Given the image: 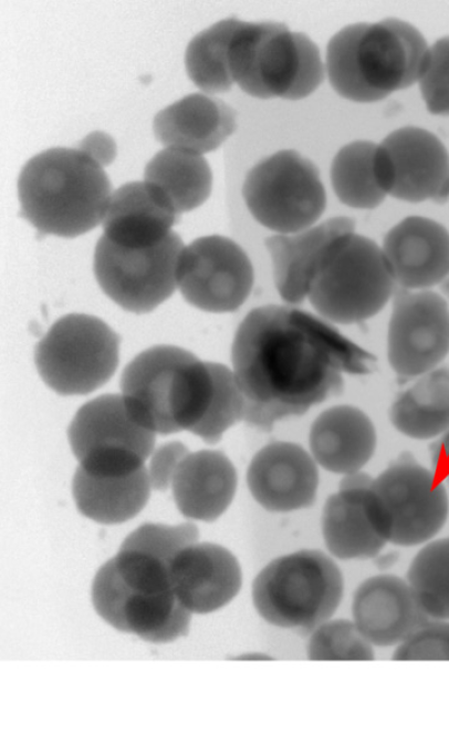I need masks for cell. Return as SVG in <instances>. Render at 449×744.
<instances>
[{
    "label": "cell",
    "mask_w": 449,
    "mask_h": 744,
    "mask_svg": "<svg viewBox=\"0 0 449 744\" xmlns=\"http://www.w3.org/2000/svg\"><path fill=\"white\" fill-rule=\"evenodd\" d=\"M231 361L244 397L243 421L269 431L338 394L343 373L372 372L376 358L322 317L267 304L239 324Z\"/></svg>",
    "instance_id": "obj_1"
},
{
    "label": "cell",
    "mask_w": 449,
    "mask_h": 744,
    "mask_svg": "<svg viewBox=\"0 0 449 744\" xmlns=\"http://www.w3.org/2000/svg\"><path fill=\"white\" fill-rule=\"evenodd\" d=\"M429 48L410 23L388 18L346 25L326 51V71L333 89L359 103L379 101L419 80Z\"/></svg>",
    "instance_id": "obj_2"
},
{
    "label": "cell",
    "mask_w": 449,
    "mask_h": 744,
    "mask_svg": "<svg viewBox=\"0 0 449 744\" xmlns=\"http://www.w3.org/2000/svg\"><path fill=\"white\" fill-rule=\"evenodd\" d=\"M20 215L41 234L73 238L103 220L111 182L81 147H54L27 162L18 179Z\"/></svg>",
    "instance_id": "obj_3"
},
{
    "label": "cell",
    "mask_w": 449,
    "mask_h": 744,
    "mask_svg": "<svg viewBox=\"0 0 449 744\" xmlns=\"http://www.w3.org/2000/svg\"><path fill=\"white\" fill-rule=\"evenodd\" d=\"M132 416L157 434L190 430L205 415L211 393L209 362L175 345H155L136 355L121 376Z\"/></svg>",
    "instance_id": "obj_4"
},
{
    "label": "cell",
    "mask_w": 449,
    "mask_h": 744,
    "mask_svg": "<svg viewBox=\"0 0 449 744\" xmlns=\"http://www.w3.org/2000/svg\"><path fill=\"white\" fill-rule=\"evenodd\" d=\"M228 64L233 83L258 99L301 100L324 79L316 44L281 22L238 20Z\"/></svg>",
    "instance_id": "obj_5"
},
{
    "label": "cell",
    "mask_w": 449,
    "mask_h": 744,
    "mask_svg": "<svg viewBox=\"0 0 449 744\" xmlns=\"http://www.w3.org/2000/svg\"><path fill=\"white\" fill-rule=\"evenodd\" d=\"M344 592L334 560L316 549H302L271 560L252 583V601L268 623L313 631L331 619Z\"/></svg>",
    "instance_id": "obj_6"
},
{
    "label": "cell",
    "mask_w": 449,
    "mask_h": 744,
    "mask_svg": "<svg viewBox=\"0 0 449 744\" xmlns=\"http://www.w3.org/2000/svg\"><path fill=\"white\" fill-rule=\"evenodd\" d=\"M395 285L382 248L368 237L349 231L328 247L307 299L323 319L353 324L379 313Z\"/></svg>",
    "instance_id": "obj_7"
},
{
    "label": "cell",
    "mask_w": 449,
    "mask_h": 744,
    "mask_svg": "<svg viewBox=\"0 0 449 744\" xmlns=\"http://www.w3.org/2000/svg\"><path fill=\"white\" fill-rule=\"evenodd\" d=\"M119 337L101 319L71 313L53 323L34 350L42 380L61 395L87 394L118 364Z\"/></svg>",
    "instance_id": "obj_8"
},
{
    "label": "cell",
    "mask_w": 449,
    "mask_h": 744,
    "mask_svg": "<svg viewBox=\"0 0 449 744\" xmlns=\"http://www.w3.org/2000/svg\"><path fill=\"white\" fill-rule=\"evenodd\" d=\"M242 195L254 219L278 235L314 226L326 207L317 167L293 149L279 151L254 165Z\"/></svg>",
    "instance_id": "obj_9"
},
{
    "label": "cell",
    "mask_w": 449,
    "mask_h": 744,
    "mask_svg": "<svg viewBox=\"0 0 449 744\" xmlns=\"http://www.w3.org/2000/svg\"><path fill=\"white\" fill-rule=\"evenodd\" d=\"M370 490L387 542H427L447 521L449 499L442 480L408 452L372 478Z\"/></svg>",
    "instance_id": "obj_10"
},
{
    "label": "cell",
    "mask_w": 449,
    "mask_h": 744,
    "mask_svg": "<svg viewBox=\"0 0 449 744\" xmlns=\"http://www.w3.org/2000/svg\"><path fill=\"white\" fill-rule=\"evenodd\" d=\"M181 238L171 231L147 247H126L104 235L94 252L95 278L115 303L134 313H146L168 299L177 283Z\"/></svg>",
    "instance_id": "obj_11"
},
{
    "label": "cell",
    "mask_w": 449,
    "mask_h": 744,
    "mask_svg": "<svg viewBox=\"0 0 449 744\" xmlns=\"http://www.w3.org/2000/svg\"><path fill=\"white\" fill-rule=\"evenodd\" d=\"M67 433L80 467L100 475H123L142 468L155 443V433L132 416L119 394L101 395L85 403Z\"/></svg>",
    "instance_id": "obj_12"
},
{
    "label": "cell",
    "mask_w": 449,
    "mask_h": 744,
    "mask_svg": "<svg viewBox=\"0 0 449 744\" xmlns=\"http://www.w3.org/2000/svg\"><path fill=\"white\" fill-rule=\"evenodd\" d=\"M252 264L230 238L212 235L184 247L177 270L182 297L194 307L216 313L238 310L251 293Z\"/></svg>",
    "instance_id": "obj_13"
},
{
    "label": "cell",
    "mask_w": 449,
    "mask_h": 744,
    "mask_svg": "<svg viewBox=\"0 0 449 744\" xmlns=\"http://www.w3.org/2000/svg\"><path fill=\"white\" fill-rule=\"evenodd\" d=\"M449 353V307L430 290H401L393 303L387 358L401 379L426 374Z\"/></svg>",
    "instance_id": "obj_14"
},
{
    "label": "cell",
    "mask_w": 449,
    "mask_h": 744,
    "mask_svg": "<svg viewBox=\"0 0 449 744\" xmlns=\"http://www.w3.org/2000/svg\"><path fill=\"white\" fill-rule=\"evenodd\" d=\"M376 161L387 195L408 203L449 199V154L429 131H394L377 145Z\"/></svg>",
    "instance_id": "obj_15"
},
{
    "label": "cell",
    "mask_w": 449,
    "mask_h": 744,
    "mask_svg": "<svg viewBox=\"0 0 449 744\" xmlns=\"http://www.w3.org/2000/svg\"><path fill=\"white\" fill-rule=\"evenodd\" d=\"M92 602L97 614L109 626L148 642H171L189 631L191 612L175 591L164 595L134 591L102 568L93 580Z\"/></svg>",
    "instance_id": "obj_16"
},
{
    "label": "cell",
    "mask_w": 449,
    "mask_h": 744,
    "mask_svg": "<svg viewBox=\"0 0 449 744\" xmlns=\"http://www.w3.org/2000/svg\"><path fill=\"white\" fill-rule=\"evenodd\" d=\"M247 484L254 500L271 513L311 507L319 487L317 464L301 445L278 441L251 459Z\"/></svg>",
    "instance_id": "obj_17"
},
{
    "label": "cell",
    "mask_w": 449,
    "mask_h": 744,
    "mask_svg": "<svg viewBox=\"0 0 449 744\" xmlns=\"http://www.w3.org/2000/svg\"><path fill=\"white\" fill-rule=\"evenodd\" d=\"M365 473L345 476L322 513V534L328 551L342 560L376 557L387 540L382 530Z\"/></svg>",
    "instance_id": "obj_18"
},
{
    "label": "cell",
    "mask_w": 449,
    "mask_h": 744,
    "mask_svg": "<svg viewBox=\"0 0 449 744\" xmlns=\"http://www.w3.org/2000/svg\"><path fill=\"white\" fill-rule=\"evenodd\" d=\"M170 582L190 612L209 613L238 595L242 571L238 559L227 548L196 541L181 549L173 560Z\"/></svg>",
    "instance_id": "obj_19"
},
{
    "label": "cell",
    "mask_w": 449,
    "mask_h": 744,
    "mask_svg": "<svg viewBox=\"0 0 449 744\" xmlns=\"http://www.w3.org/2000/svg\"><path fill=\"white\" fill-rule=\"evenodd\" d=\"M382 250L405 290H428L449 273V231L430 218L406 217L386 234Z\"/></svg>",
    "instance_id": "obj_20"
},
{
    "label": "cell",
    "mask_w": 449,
    "mask_h": 744,
    "mask_svg": "<svg viewBox=\"0 0 449 744\" xmlns=\"http://www.w3.org/2000/svg\"><path fill=\"white\" fill-rule=\"evenodd\" d=\"M352 616L361 633L380 648L400 644L430 620L408 582L394 575H376L364 580L354 592Z\"/></svg>",
    "instance_id": "obj_21"
},
{
    "label": "cell",
    "mask_w": 449,
    "mask_h": 744,
    "mask_svg": "<svg viewBox=\"0 0 449 744\" xmlns=\"http://www.w3.org/2000/svg\"><path fill=\"white\" fill-rule=\"evenodd\" d=\"M354 229L352 218L340 216L295 234L269 237L265 246L279 296L290 304L304 301L331 244Z\"/></svg>",
    "instance_id": "obj_22"
},
{
    "label": "cell",
    "mask_w": 449,
    "mask_h": 744,
    "mask_svg": "<svg viewBox=\"0 0 449 744\" xmlns=\"http://www.w3.org/2000/svg\"><path fill=\"white\" fill-rule=\"evenodd\" d=\"M377 443L369 416L356 406H332L313 421L309 445L311 455L324 469L352 475L373 457Z\"/></svg>",
    "instance_id": "obj_23"
},
{
    "label": "cell",
    "mask_w": 449,
    "mask_h": 744,
    "mask_svg": "<svg viewBox=\"0 0 449 744\" xmlns=\"http://www.w3.org/2000/svg\"><path fill=\"white\" fill-rule=\"evenodd\" d=\"M236 116L223 101L192 93L159 111L153 127L163 145L201 155L215 151L234 132Z\"/></svg>",
    "instance_id": "obj_24"
},
{
    "label": "cell",
    "mask_w": 449,
    "mask_h": 744,
    "mask_svg": "<svg viewBox=\"0 0 449 744\" xmlns=\"http://www.w3.org/2000/svg\"><path fill=\"white\" fill-rule=\"evenodd\" d=\"M178 219L179 215L152 185L129 182L111 195L103 235L126 247L154 246L173 231Z\"/></svg>",
    "instance_id": "obj_25"
},
{
    "label": "cell",
    "mask_w": 449,
    "mask_h": 744,
    "mask_svg": "<svg viewBox=\"0 0 449 744\" xmlns=\"http://www.w3.org/2000/svg\"><path fill=\"white\" fill-rule=\"evenodd\" d=\"M237 472L219 451L189 453L171 483L174 499L187 518L213 521L231 504L237 490Z\"/></svg>",
    "instance_id": "obj_26"
},
{
    "label": "cell",
    "mask_w": 449,
    "mask_h": 744,
    "mask_svg": "<svg viewBox=\"0 0 449 744\" xmlns=\"http://www.w3.org/2000/svg\"><path fill=\"white\" fill-rule=\"evenodd\" d=\"M147 468L123 475H100L77 467L72 493L85 517L105 525L121 524L135 517L150 494Z\"/></svg>",
    "instance_id": "obj_27"
},
{
    "label": "cell",
    "mask_w": 449,
    "mask_h": 744,
    "mask_svg": "<svg viewBox=\"0 0 449 744\" xmlns=\"http://www.w3.org/2000/svg\"><path fill=\"white\" fill-rule=\"evenodd\" d=\"M401 392L389 417L394 427L415 440H430L449 430V368H436Z\"/></svg>",
    "instance_id": "obj_28"
},
{
    "label": "cell",
    "mask_w": 449,
    "mask_h": 744,
    "mask_svg": "<svg viewBox=\"0 0 449 744\" xmlns=\"http://www.w3.org/2000/svg\"><path fill=\"white\" fill-rule=\"evenodd\" d=\"M144 178L178 215L205 203L212 185L211 169L202 155L173 147L148 162Z\"/></svg>",
    "instance_id": "obj_29"
},
{
    "label": "cell",
    "mask_w": 449,
    "mask_h": 744,
    "mask_svg": "<svg viewBox=\"0 0 449 744\" xmlns=\"http://www.w3.org/2000/svg\"><path fill=\"white\" fill-rule=\"evenodd\" d=\"M376 153L375 143L355 141L335 155L331 165V182L335 195L346 206L373 209L387 196L378 174Z\"/></svg>",
    "instance_id": "obj_30"
},
{
    "label": "cell",
    "mask_w": 449,
    "mask_h": 744,
    "mask_svg": "<svg viewBox=\"0 0 449 744\" xmlns=\"http://www.w3.org/2000/svg\"><path fill=\"white\" fill-rule=\"evenodd\" d=\"M238 19H223L198 33L188 44L185 55L190 80L206 93H221L231 89L229 44Z\"/></svg>",
    "instance_id": "obj_31"
},
{
    "label": "cell",
    "mask_w": 449,
    "mask_h": 744,
    "mask_svg": "<svg viewBox=\"0 0 449 744\" xmlns=\"http://www.w3.org/2000/svg\"><path fill=\"white\" fill-rule=\"evenodd\" d=\"M407 582L428 618L449 620V537L429 541L415 555Z\"/></svg>",
    "instance_id": "obj_32"
},
{
    "label": "cell",
    "mask_w": 449,
    "mask_h": 744,
    "mask_svg": "<svg viewBox=\"0 0 449 744\" xmlns=\"http://www.w3.org/2000/svg\"><path fill=\"white\" fill-rule=\"evenodd\" d=\"M212 375V393L202 418L190 430L206 443L215 444L237 422L243 420L244 397L233 371L228 366L209 362Z\"/></svg>",
    "instance_id": "obj_33"
},
{
    "label": "cell",
    "mask_w": 449,
    "mask_h": 744,
    "mask_svg": "<svg viewBox=\"0 0 449 744\" xmlns=\"http://www.w3.org/2000/svg\"><path fill=\"white\" fill-rule=\"evenodd\" d=\"M310 660H373V644L354 621L327 620L316 627L307 642Z\"/></svg>",
    "instance_id": "obj_34"
},
{
    "label": "cell",
    "mask_w": 449,
    "mask_h": 744,
    "mask_svg": "<svg viewBox=\"0 0 449 744\" xmlns=\"http://www.w3.org/2000/svg\"><path fill=\"white\" fill-rule=\"evenodd\" d=\"M418 82L427 110L449 115V37L437 40L429 49Z\"/></svg>",
    "instance_id": "obj_35"
},
{
    "label": "cell",
    "mask_w": 449,
    "mask_h": 744,
    "mask_svg": "<svg viewBox=\"0 0 449 744\" xmlns=\"http://www.w3.org/2000/svg\"><path fill=\"white\" fill-rule=\"evenodd\" d=\"M393 660H449V620L430 619L398 644Z\"/></svg>",
    "instance_id": "obj_36"
},
{
    "label": "cell",
    "mask_w": 449,
    "mask_h": 744,
    "mask_svg": "<svg viewBox=\"0 0 449 744\" xmlns=\"http://www.w3.org/2000/svg\"><path fill=\"white\" fill-rule=\"evenodd\" d=\"M188 454V448L178 441L160 445L153 453L147 468L152 488L165 490L171 486L179 465Z\"/></svg>",
    "instance_id": "obj_37"
},
{
    "label": "cell",
    "mask_w": 449,
    "mask_h": 744,
    "mask_svg": "<svg viewBox=\"0 0 449 744\" xmlns=\"http://www.w3.org/2000/svg\"><path fill=\"white\" fill-rule=\"evenodd\" d=\"M103 166L108 165L116 155V145L113 138L102 132L88 134L80 146Z\"/></svg>",
    "instance_id": "obj_38"
},
{
    "label": "cell",
    "mask_w": 449,
    "mask_h": 744,
    "mask_svg": "<svg viewBox=\"0 0 449 744\" xmlns=\"http://www.w3.org/2000/svg\"><path fill=\"white\" fill-rule=\"evenodd\" d=\"M430 457L435 474L449 480V430L430 445Z\"/></svg>",
    "instance_id": "obj_39"
},
{
    "label": "cell",
    "mask_w": 449,
    "mask_h": 744,
    "mask_svg": "<svg viewBox=\"0 0 449 744\" xmlns=\"http://www.w3.org/2000/svg\"><path fill=\"white\" fill-rule=\"evenodd\" d=\"M441 285H442V286H441V289H442L443 293L449 298V273H448L447 277L443 279V281L441 282Z\"/></svg>",
    "instance_id": "obj_40"
}]
</instances>
